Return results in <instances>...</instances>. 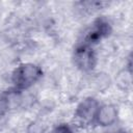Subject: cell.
<instances>
[{
	"label": "cell",
	"mask_w": 133,
	"mask_h": 133,
	"mask_svg": "<svg viewBox=\"0 0 133 133\" xmlns=\"http://www.w3.org/2000/svg\"><path fill=\"white\" fill-rule=\"evenodd\" d=\"M43 69L33 62H22L18 64L10 75L12 88L18 92L27 90L35 85L43 77Z\"/></svg>",
	"instance_id": "1"
},
{
	"label": "cell",
	"mask_w": 133,
	"mask_h": 133,
	"mask_svg": "<svg viewBox=\"0 0 133 133\" xmlns=\"http://www.w3.org/2000/svg\"><path fill=\"white\" fill-rule=\"evenodd\" d=\"M73 61L78 70L84 73L92 72L98 62L95 48L77 43L73 52Z\"/></svg>",
	"instance_id": "4"
},
{
	"label": "cell",
	"mask_w": 133,
	"mask_h": 133,
	"mask_svg": "<svg viewBox=\"0 0 133 133\" xmlns=\"http://www.w3.org/2000/svg\"><path fill=\"white\" fill-rule=\"evenodd\" d=\"M111 31L112 27L110 22L104 17H99L95 19L92 23L84 30L78 43L95 48V46L108 37L111 34Z\"/></svg>",
	"instance_id": "2"
},
{
	"label": "cell",
	"mask_w": 133,
	"mask_h": 133,
	"mask_svg": "<svg viewBox=\"0 0 133 133\" xmlns=\"http://www.w3.org/2000/svg\"><path fill=\"white\" fill-rule=\"evenodd\" d=\"M48 133H74L73 127L66 123H60L54 126Z\"/></svg>",
	"instance_id": "7"
},
{
	"label": "cell",
	"mask_w": 133,
	"mask_h": 133,
	"mask_svg": "<svg viewBox=\"0 0 133 133\" xmlns=\"http://www.w3.org/2000/svg\"><path fill=\"white\" fill-rule=\"evenodd\" d=\"M42 132H43V128L41 127L39 124L35 122H32L27 128V133H42Z\"/></svg>",
	"instance_id": "8"
},
{
	"label": "cell",
	"mask_w": 133,
	"mask_h": 133,
	"mask_svg": "<svg viewBox=\"0 0 133 133\" xmlns=\"http://www.w3.org/2000/svg\"><path fill=\"white\" fill-rule=\"evenodd\" d=\"M118 117L119 111L116 105L111 103L101 104L96 115L95 125L102 128H108L115 125L118 121Z\"/></svg>",
	"instance_id": "5"
},
{
	"label": "cell",
	"mask_w": 133,
	"mask_h": 133,
	"mask_svg": "<svg viewBox=\"0 0 133 133\" xmlns=\"http://www.w3.org/2000/svg\"><path fill=\"white\" fill-rule=\"evenodd\" d=\"M17 94L18 91L15 90L12 87L0 91V118L4 117L9 112L12 104V98Z\"/></svg>",
	"instance_id": "6"
},
{
	"label": "cell",
	"mask_w": 133,
	"mask_h": 133,
	"mask_svg": "<svg viewBox=\"0 0 133 133\" xmlns=\"http://www.w3.org/2000/svg\"><path fill=\"white\" fill-rule=\"evenodd\" d=\"M114 133H128V132L125 131V130H118V131H116V132H114Z\"/></svg>",
	"instance_id": "9"
},
{
	"label": "cell",
	"mask_w": 133,
	"mask_h": 133,
	"mask_svg": "<svg viewBox=\"0 0 133 133\" xmlns=\"http://www.w3.org/2000/svg\"><path fill=\"white\" fill-rule=\"evenodd\" d=\"M101 103L95 97H86L82 99L75 108V123L81 127H89L95 125L96 115Z\"/></svg>",
	"instance_id": "3"
}]
</instances>
